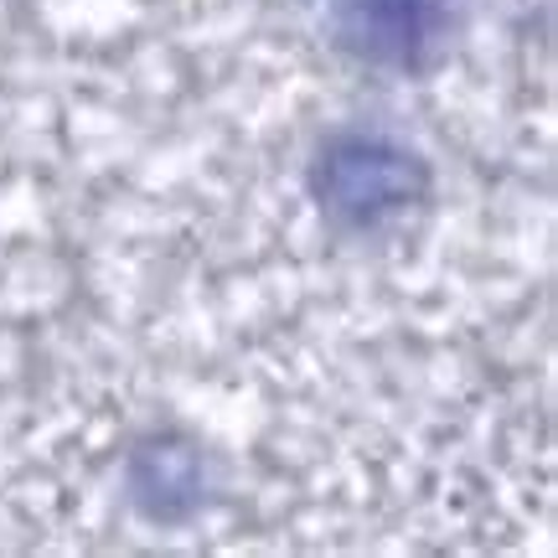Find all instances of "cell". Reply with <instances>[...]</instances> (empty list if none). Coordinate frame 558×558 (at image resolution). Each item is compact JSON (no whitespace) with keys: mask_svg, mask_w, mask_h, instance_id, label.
<instances>
[{"mask_svg":"<svg viewBox=\"0 0 558 558\" xmlns=\"http://www.w3.org/2000/svg\"><path fill=\"white\" fill-rule=\"evenodd\" d=\"M445 0H331V37L373 68H418L445 32Z\"/></svg>","mask_w":558,"mask_h":558,"instance_id":"cell-2","label":"cell"},{"mask_svg":"<svg viewBox=\"0 0 558 558\" xmlns=\"http://www.w3.org/2000/svg\"><path fill=\"white\" fill-rule=\"evenodd\" d=\"M320 213L341 228H383L403 218L429 192V166L418 150L383 130H337L311 166Z\"/></svg>","mask_w":558,"mask_h":558,"instance_id":"cell-1","label":"cell"}]
</instances>
